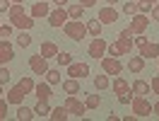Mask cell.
Listing matches in <instances>:
<instances>
[{"label":"cell","instance_id":"obj_1","mask_svg":"<svg viewBox=\"0 0 159 121\" xmlns=\"http://www.w3.org/2000/svg\"><path fill=\"white\" fill-rule=\"evenodd\" d=\"M7 17H10V24H12V27L24 29V31H29L31 27L36 24V20H34L31 15H27V12H24L22 2H12V7H10V12H7Z\"/></svg>","mask_w":159,"mask_h":121},{"label":"cell","instance_id":"obj_2","mask_svg":"<svg viewBox=\"0 0 159 121\" xmlns=\"http://www.w3.org/2000/svg\"><path fill=\"white\" fill-rule=\"evenodd\" d=\"M63 31H65V36L72 41H82L84 36H87V24L80 20H68L65 24H63Z\"/></svg>","mask_w":159,"mask_h":121},{"label":"cell","instance_id":"obj_3","mask_svg":"<svg viewBox=\"0 0 159 121\" xmlns=\"http://www.w3.org/2000/svg\"><path fill=\"white\" fill-rule=\"evenodd\" d=\"M133 49H135V44H133V39H123V36H118V39L113 41V44H109V49H106V53L109 56H128V53H133Z\"/></svg>","mask_w":159,"mask_h":121},{"label":"cell","instance_id":"obj_4","mask_svg":"<svg viewBox=\"0 0 159 121\" xmlns=\"http://www.w3.org/2000/svg\"><path fill=\"white\" fill-rule=\"evenodd\" d=\"M130 107H133V114H135L138 119H145V116H149V114H152V102H149L147 97H140V94H135V97H133Z\"/></svg>","mask_w":159,"mask_h":121},{"label":"cell","instance_id":"obj_5","mask_svg":"<svg viewBox=\"0 0 159 121\" xmlns=\"http://www.w3.org/2000/svg\"><path fill=\"white\" fill-rule=\"evenodd\" d=\"M65 109L70 111V116H77V119H84V111H87V107H84V102H80L75 94H68L65 97Z\"/></svg>","mask_w":159,"mask_h":121},{"label":"cell","instance_id":"obj_6","mask_svg":"<svg viewBox=\"0 0 159 121\" xmlns=\"http://www.w3.org/2000/svg\"><path fill=\"white\" fill-rule=\"evenodd\" d=\"M106 49H109V44H106V39H101V36H94V39L89 41V46H87V53H89L92 58H104L106 56Z\"/></svg>","mask_w":159,"mask_h":121},{"label":"cell","instance_id":"obj_7","mask_svg":"<svg viewBox=\"0 0 159 121\" xmlns=\"http://www.w3.org/2000/svg\"><path fill=\"white\" fill-rule=\"evenodd\" d=\"M29 70L34 73V75H46V70H48V58H43L41 53L29 56Z\"/></svg>","mask_w":159,"mask_h":121},{"label":"cell","instance_id":"obj_8","mask_svg":"<svg viewBox=\"0 0 159 121\" xmlns=\"http://www.w3.org/2000/svg\"><path fill=\"white\" fill-rule=\"evenodd\" d=\"M101 68L106 75H120L123 73V63H120L116 56H104L101 58Z\"/></svg>","mask_w":159,"mask_h":121},{"label":"cell","instance_id":"obj_9","mask_svg":"<svg viewBox=\"0 0 159 121\" xmlns=\"http://www.w3.org/2000/svg\"><path fill=\"white\" fill-rule=\"evenodd\" d=\"M149 27V15H142V12H135L133 20H130V29L133 34H145Z\"/></svg>","mask_w":159,"mask_h":121},{"label":"cell","instance_id":"obj_10","mask_svg":"<svg viewBox=\"0 0 159 121\" xmlns=\"http://www.w3.org/2000/svg\"><path fill=\"white\" fill-rule=\"evenodd\" d=\"M68 20L70 17H68V10H65V7H56V10L48 12V24L51 27H63Z\"/></svg>","mask_w":159,"mask_h":121},{"label":"cell","instance_id":"obj_11","mask_svg":"<svg viewBox=\"0 0 159 121\" xmlns=\"http://www.w3.org/2000/svg\"><path fill=\"white\" fill-rule=\"evenodd\" d=\"M68 75H70V78L82 80V78H87V75H89V65H87V63H75V60H72V63L68 65Z\"/></svg>","mask_w":159,"mask_h":121},{"label":"cell","instance_id":"obj_12","mask_svg":"<svg viewBox=\"0 0 159 121\" xmlns=\"http://www.w3.org/2000/svg\"><path fill=\"white\" fill-rule=\"evenodd\" d=\"M12 58H15V46L7 39H0V65L10 63Z\"/></svg>","mask_w":159,"mask_h":121},{"label":"cell","instance_id":"obj_13","mask_svg":"<svg viewBox=\"0 0 159 121\" xmlns=\"http://www.w3.org/2000/svg\"><path fill=\"white\" fill-rule=\"evenodd\" d=\"M140 56L147 60V58H159V41H147L145 46H140Z\"/></svg>","mask_w":159,"mask_h":121},{"label":"cell","instance_id":"obj_14","mask_svg":"<svg viewBox=\"0 0 159 121\" xmlns=\"http://www.w3.org/2000/svg\"><path fill=\"white\" fill-rule=\"evenodd\" d=\"M48 12H51L48 2H46V0H39V2H34V5H31L29 15L34 17V20H41V17H48Z\"/></svg>","mask_w":159,"mask_h":121},{"label":"cell","instance_id":"obj_15","mask_svg":"<svg viewBox=\"0 0 159 121\" xmlns=\"http://www.w3.org/2000/svg\"><path fill=\"white\" fill-rule=\"evenodd\" d=\"M97 17H99V22H101V24H113V22L118 20V12H116V10H113V7L109 5V7H101Z\"/></svg>","mask_w":159,"mask_h":121},{"label":"cell","instance_id":"obj_16","mask_svg":"<svg viewBox=\"0 0 159 121\" xmlns=\"http://www.w3.org/2000/svg\"><path fill=\"white\" fill-rule=\"evenodd\" d=\"M34 94H36V99H41V102H48L51 97H53L48 82H39V85H34Z\"/></svg>","mask_w":159,"mask_h":121},{"label":"cell","instance_id":"obj_17","mask_svg":"<svg viewBox=\"0 0 159 121\" xmlns=\"http://www.w3.org/2000/svg\"><path fill=\"white\" fill-rule=\"evenodd\" d=\"M58 44H56V41H43V44H41V49H39V53L41 56H43V58H56V56H58Z\"/></svg>","mask_w":159,"mask_h":121},{"label":"cell","instance_id":"obj_18","mask_svg":"<svg viewBox=\"0 0 159 121\" xmlns=\"http://www.w3.org/2000/svg\"><path fill=\"white\" fill-rule=\"evenodd\" d=\"M24 97H27V92L22 90L20 85H15V87L7 92V97H5V99L10 102V104H22V102H24Z\"/></svg>","mask_w":159,"mask_h":121},{"label":"cell","instance_id":"obj_19","mask_svg":"<svg viewBox=\"0 0 159 121\" xmlns=\"http://www.w3.org/2000/svg\"><path fill=\"white\" fill-rule=\"evenodd\" d=\"M142 68H145V58H142V56H133V58L128 60V70L130 73H135V75H138V73H142Z\"/></svg>","mask_w":159,"mask_h":121},{"label":"cell","instance_id":"obj_20","mask_svg":"<svg viewBox=\"0 0 159 121\" xmlns=\"http://www.w3.org/2000/svg\"><path fill=\"white\" fill-rule=\"evenodd\" d=\"M63 92H65V94H77V92H80V80H77V78L63 80Z\"/></svg>","mask_w":159,"mask_h":121},{"label":"cell","instance_id":"obj_21","mask_svg":"<svg viewBox=\"0 0 159 121\" xmlns=\"http://www.w3.org/2000/svg\"><path fill=\"white\" fill-rule=\"evenodd\" d=\"M70 116V111L65 109V104H60V107H56V109H51V114H48V119H53V121H65Z\"/></svg>","mask_w":159,"mask_h":121},{"label":"cell","instance_id":"obj_22","mask_svg":"<svg viewBox=\"0 0 159 121\" xmlns=\"http://www.w3.org/2000/svg\"><path fill=\"white\" fill-rule=\"evenodd\" d=\"M101 27H104V24L99 22V17H92V20L87 22V34H89V36H101Z\"/></svg>","mask_w":159,"mask_h":121},{"label":"cell","instance_id":"obj_23","mask_svg":"<svg viewBox=\"0 0 159 121\" xmlns=\"http://www.w3.org/2000/svg\"><path fill=\"white\" fill-rule=\"evenodd\" d=\"M34 116H36V114H34V109H31V107L17 104V119H20V121H31Z\"/></svg>","mask_w":159,"mask_h":121},{"label":"cell","instance_id":"obj_24","mask_svg":"<svg viewBox=\"0 0 159 121\" xmlns=\"http://www.w3.org/2000/svg\"><path fill=\"white\" fill-rule=\"evenodd\" d=\"M130 90L135 92V94H140V97H145V94H149V82H145V80H135Z\"/></svg>","mask_w":159,"mask_h":121},{"label":"cell","instance_id":"obj_25","mask_svg":"<svg viewBox=\"0 0 159 121\" xmlns=\"http://www.w3.org/2000/svg\"><path fill=\"white\" fill-rule=\"evenodd\" d=\"M34 114H36V116H48V114H51V107H48V102H41V99H36Z\"/></svg>","mask_w":159,"mask_h":121},{"label":"cell","instance_id":"obj_26","mask_svg":"<svg viewBox=\"0 0 159 121\" xmlns=\"http://www.w3.org/2000/svg\"><path fill=\"white\" fill-rule=\"evenodd\" d=\"M111 87H113V92H116V94H120V92H125V90H130L128 82H125V78H120V75H116V80H113V85H111Z\"/></svg>","mask_w":159,"mask_h":121},{"label":"cell","instance_id":"obj_27","mask_svg":"<svg viewBox=\"0 0 159 121\" xmlns=\"http://www.w3.org/2000/svg\"><path fill=\"white\" fill-rule=\"evenodd\" d=\"M17 46L20 49H27V46H31V36H29V31H24V29H20V36H17Z\"/></svg>","mask_w":159,"mask_h":121},{"label":"cell","instance_id":"obj_28","mask_svg":"<svg viewBox=\"0 0 159 121\" xmlns=\"http://www.w3.org/2000/svg\"><path fill=\"white\" fill-rule=\"evenodd\" d=\"M46 82H48V85H58L60 82V70L58 68H48V70H46Z\"/></svg>","mask_w":159,"mask_h":121},{"label":"cell","instance_id":"obj_29","mask_svg":"<svg viewBox=\"0 0 159 121\" xmlns=\"http://www.w3.org/2000/svg\"><path fill=\"white\" fill-rule=\"evenodd\" d=\"M82 15H84V7H82V5H70L68 7V17L70 20H80V17H82Z\"/></svg>","mask_w":159,"mask_h":121},{"label":"cell","instance_id":"obj_30","mask_svg":"<svg viewBox=\"0 0 159 121\" xmlns=\"http://www.w3.org/2000/svg\"><path fill=\"white\" fill-rule=\"evenodd\" d=\"M99 104H101L99 94H87V99H84V107H87V109H99Z\"/></svg>","mask_w":159,"mask_h":121},{"label":"cell","instance_id":"obj_31","mask_svg":"<svg viewBox=\"0 0 159 121\" xmlns=\"http://www.w3.org/2000/svg\"><path fill=\"white\" fill-rule=\"evenodd\" d=\"M56 60H58L60 65H70V63H72V53H68V51H58Z\"/></svg>","mask_w":159,"mask_h":121},{"label":"cell","instance_id":"obj_32","mask_svg":"<svg viewBox=\"0 0 159 121\" xmlns=\"http://www.w3.org/2000/svg\"><path fill=\"white\" fill-rule=\"evenodd\" d=\"M94 87L97 90H106L109 87V75H97L94 78Z\"/></svg>","mask_w":159,"mask_h":121},{"label":"cell","instance_id":"obj_33","mask_svg":"<svg viewBox=\"0 0 159 121\" xmlns=\"http://www.w3.org/2000/svg\"><path fill=\"white\" fill-rule=\"evenodd\" d=\"M133 97H135V92H133V90H125V92H120V94H118V102H120V104H130Z\"/></svg>","mask_w":159,"mask_h":121},{"label":"cell","instance_id":"obj_34","mask_svg":"<svg viewBox=\"0 0 159 121\" xmlns=\"http://www.w3.org/2000/svg\"><path fill=\"white\" fill-rule=\"evenodd\" d=\"M149 10H152V2H149V0H138V12L149 15Z\"/></svg>","mask_w":159,"mask_h":121},{"label":"cell","instance_id":"obj_35","mask_svg":"<svg viewBox=\"0 0 159 121\" xmlns=\"http://www.w3.org/2000/svg\"><path fill=\"white\" fill-rule=\"evenodd\" d=\"M123 12H125V15H130V17H133V15L138 12V2H135V0H130V2H125V5H123Z\"/></svg>","mask_w":159,"mask_h":121},{"label":"cell","instance_id":"obj_36","mask_svg":"<svg viewBox=\"0 0 159 121\" xmlns=\"http://www.w3.org/2000/svg\"><path fill=\"white\" fill-rule=\"evenodd\" d=\"M10 75L12 73L5 68V65H0V85H5V82H10Z\"/></svg>","mask_w":159,"mask_h":121},{"label":"cell","instance_id":"obj_37","mask_svg":"<svg viewBox=\"0 0 159 121\" xmlns=\"http://www.w3.org/2000/svg\"><path fill=\"white\" fill-rule=\"evenodd\" d=\"M7 104H10V102L0 97V121H5V116H7Z\"/></svg>","mask_w":159,"mask_h":121},{"label":"cell","instance_id":"obj_38","mask_svg":"<svg viewBox=\"0 0 159 121\" xmlns=\"http://www.w3.org/2000/svg\"><path fill=\"white\" fill-rule=\"evenodd\" d=\"M0 36H2V39L12 36V24H0Z\"/></svg>","mask_w":159,"mask_h":121},{"label":"cell","instance_id":"obj_39","mask_svg":"<svg viewBox=\"0 0 159 121\" xmlns=\"http://www.w3.org/2000/svg\"><path fill=\"white\" fill-rule=\"evenodd\" d=\"M147 36H142V34H135V36H133V44H135V46H138V49H140V46H145V44H147Z\"/></svg>","mask_w":159,"mask_h":121},{"label":"cell","instance_id":"obj_40","mask_svg":"<svg viewBox=\"0 0 159 121\" xmlns=\"http://www.w3.org/2000/svg\"><path fill=\"white\" fill-rule=\"evenodd\" d=\"M149 90L154 92V94H159V75H154V78H152V82H149Z\"/></svg>","mask_w":159,"mask_h":121},{"label":"cell","instance_id":"obj_41","mask_svg":"<svg viewBox=\"0 0 159 121\" xmlns=\"http://www.w3.org/2000/svg\"><path fill=\"white\" fill-rule=\"evenodd\" d=\"M149 17H152L154 22H159V2H157V5H152V10H149Z\"/></svg>","mask_w":159,"mask_h":121},{"label":"cell","instance_id":"obj_42","mask_svg":"<svg viewBox=\"0 0 159 121\" xmlns=\"http://www.w3.org/2000/svg\"><path fill=\"white\" fill-rule=\"evenodd\" d=\"M10 7H12L10 0H0V15H2V12H10Z\"/></svg>","mask_w":159,"mask_h":121},{"label":"cell","instance_id":"obj_43","mask_svg":"<svg viewBox=\"0 0 159 121\" xmlns=\"http://www.w3.org/2000/svg\"><path fill=\"white\" fill-rule=\"evenodd\" d=\"M118 36H123V39H133V36H135V34H133V29H130V27H125V29L120 31Z\"/></svg>","mask_w":159,"mask_h":121},{"label":"cell","instance_id":"obj_44","mask_svg":"<svg viewBox=\"0 0 159 121\" xmlns=\"http://www.w3.org/2000/svg\"><path fill=\"white\" fill-rule=\"evenodd\" d=\"M80 5L87 10V7H94V5H97V0H80Z\"/></svg>","mask_w":159,"mask_h":121},{"label":"cell","instance_id":"obj_45","mask_svg":"<svg viewBox=\"0 0 159 121\" xmlns=\"http://www.w3.org/2000/svg\"><path fill=\"white\" fill-rule=\"evenodd\" d=\"M53 2H56V7H65L68 5V0H53Z\"/></svg>","mask_w":159,"mask_h":121},{"label":"cell","instance_id":"obj_46","mask_svg":"<svg viewBox=\"0 0 159 121\" xmlns=\"http://www.w3.org/2000/svg\"><path fill=\"white\" fill-rule=\"evenodd\" d=\"M152 114H157V116H159V99H157V104H152Z\"/></svg>","mask_w":159,"mask_h":121},{"label":"cell","instance_id":"obj_47","mask_svg":"<svg viewBox=\"0 0 159 121\" xmlns=\"http://www.w3.org/2000/svg\"><path fill=\"white\" fill-rule=\"evenodd\" d=\"M106 2H109L111 7H113V5H116V2H118V0H106Z\"/></svg>","mask_w":159,"mask_h":121},{"label":"cell","instance_id":"obj_48","mask_svg":"<svg viewBox=\"0 0 159 121\" xmlns=\"http://www.w3.org/2000/svg\"><path fill=\"white\" fill-rule=\"evenodd\" d=\"M149 2H152V5H157V2H159V0H149Z\"/></svg>","mask_w":159,"mask_h":121},{"label":"cell","instance_id":"obj_49","mask_svg":"<svg viewBox=\"0 0 159 121\" xmlns=\"http://www.w3.org/2000/svg\"><path fill=\"white\" fill-rule=\"evenodd\" d=\"M10 2H24V0H10Z\"/></svg>","mask_w":159,"mask_h":121},{"label":"cell","instance_id":"obj_50","mask_svg":"<svg viewBox=\"0 0 159 121\" xmlns=\"http://www.w3.org/2000/svg\"><path fill=\"white\" fill-rule=\"evenodd\" d=\"M0 97H2V85H0Z\"/></svg>","mask_w":159,"mask_h":121},{"label":"cell","instance_id":"obj_51","mask_svg":"<svg viewBox=\"0 0 159 121\" xmlns=\"http://www.w3.org/2000/svg\"><path fill=\"white\" fill-rule=\"evenodd\" d=\"M0 24H2V22H0Z\"/></svg>","mask_w":159,"mask_h":121},{"label":"cell","instance_id":"obj_52","mask_svg":"<svg viewBox=\"0 0 159 121\" xmlns=\"http://www.w3.org/2000/svg\"><path fill=\"white\" fill-rule=\"evenodd\" d=\"M135 2H138V0H135Z\"/></svg>","mask_w":159,"mask_h":121}]
</instances>
